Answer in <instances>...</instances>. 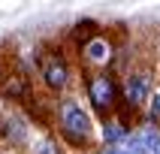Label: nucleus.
<instances>
[{"instance_id":"6","label":"nucleus","mask_w":160,"mask_h":154,"mask_svg":"<svg viewBox=\"0 0 160 154\" xmlns=\"http://www.w3.org/2000/svg\"><path fill=\"white\" fill-rule=\"evenodd\" d=\"M82 57H85L88 63H97V67L109 63V61H112V45H109V39H103V36L91 39V42L82 48Z\"/></svg>"},{"instance_id":"4","label":"nucleus","mask_w":160,"mask_h":154,"mask_svg":"<svg viewBox=\"0 0 160 154\" xmlns=\"http://www.w3.org/2000/svg\"><path fill=\"white\" fill-rule=\"evenodd\" d=\"M39 72L48 88H67L70 82V70H67V61H63L58 52H39Z\"/></svg>"},{"instance_id":"1","label":"nucleus","mask_w":160,"mask_h":154,"mask_svg":"<svg viewBox=\"0 0 160 154\" xmlns=\"http://www.w3.org/2000/svg\"><path fill=\"white\" fill-rule=\"evenodd\" d=\"M61 133L72 145H85L91 139V118L76 100H63L61 103Z\"/></svg>"},{"instance_id":"5","label":"nucleus","mask_w":160,"mask_h":154,"mask_svg":"<svg viewBox=\"0 0 160 154\" xmlns=\"http://www.w3.org/2000/svg\"><path fill=\"white\" fill-rule=\"evenodd\" d=\"M0 94L9 97V100H27L30 97V82H27V76L0 67Z\"/></svg>"},{"instance_id":"9","label":"nucleus","mask_w":160,"mask_h":154,"mask_svg":"<svg viewBox=\"0 0 160 154\" xmlns=\"http://www.w3.org/2000/svg\"><path fill=\"white\" fill-rule=\"evenodd\" d=\"M36 154H61V151H58V145H54V142H48V139H45V142L36 145Z\"/></svg>"},{"instance_id":"8","label":"nucleus","mask_w":160,"mask_h":154,"mask_svg":"<svg viewBox=\"0 0 160 154\" xmlns=\"http://www.w3.org/2000/svg\"><path fill=\"white\" fill-rule=\"evenodd\" d=\"M151 118L160 121V85H154V91H151Z\"/></svg>"},{"instance_id":"7","label":"nucleus","mask_w":160,"mask_h":154,"mask_svg":"<svg viewBox=\"0 0 160 154\" xmlns=\"http://www.w3.org/2000/svg\"><path fill=\"white\" fill-rule=\"evenodd\" d=\"M72 36H76V42L85 48L91 39H97V24H94V21H82V24H76V33Z\"/></svg>"},{"instance_id":"2","label":"nucleus","mask_w":160,"mask_h":154,"mask_svg":"<svg viewBox=\"0 0 160 154\" xmlns=\"http://www.w3.org/2000/svg\"><path fill=\"white\" fill-rule=\"evenodd\" d=\"M85 85H88V97H91V103H94V109L106 118L109 112L115 109V103H118V85H115V79H112L109 72H88Z\"/></svg>"},{"instance_id":"3","label":"nucleus","mask_w":160,"mask_h":154,"mask_svg":"<svg viewBox=\"0 0 160 154\" xmlns=\"http://www.w3.org/2000/svg\"><path fill=\"white\" fill-rule=\"evenodd\" d=\"M151 91H154V76L148 67H136V70H130L124 76V97L130 106H142V103H148L151 100Z\"/></svg>"}]
</instances>
